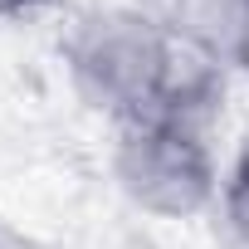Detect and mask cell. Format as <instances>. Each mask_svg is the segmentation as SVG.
<instances>
[{"label":"cell","instance_id":"3","mask_svg":"<svg viewBox=\"0 0 249 249\" xmlns=\"http://www.w3.org/2000/svg\"><path fill=\"white\" fill-rule=\"evenodd\" d=\"M176 35L210 59H234L249 25V0H176Z\"/></svg>","mask_w":249,"mask_h":249},{"label":"cell","instance_id":"1","mask_svg":"<svg viewBox=\"0 0 249 249\" xmlns=\"http://www.w3.org/2000/svg\"><path fill=\"white\" fill-rule=\"evenodd\" d=\"M64 59H69L73 88L98 112H112L122 122H142V117L191 122L176 98L171 39L132 10H98L78 20V30L64 44Z\"/></svg>","mask_w":249,"mask_h":249},{"label":"cell","instance_id":"7","mask_svg":"<svg viewBox=\"0 0 249 249\" xmlns=\"http://www.w3.org/2000/svg\"><path fill=\"white\" fill-rule=\"evenodd\" d=\"M0 249H20V244H15V239H10L5 230H0Z\"/></svg>","mask_w":249,"mask_h":249},{"label":"cell","instance_id":"4","mask_svg":"<svg viewBox=\"0 0 249 249\" xmlns=\"http://www.w3.org/2000/svg\"><path fill=\"white\" fill-rule=\"evenodd\" d=\"M225 215H230L234 234L249 244V147L234 161V176H230V191H225Z\"/></svg>","mask_w":249,"mask_h":249},{"label":"cell","instance_id":"6","mask_svg":"<svg viewBox=\"0 0 249 249\" xmlns=\"http://www.w3.org/2000/svg\"><path fill=\"white\" fill-rule=\"evenodd\" d=\"M244 69H249V25H244V35H239V54H234Z\"/></svg>","mask_w":249,"mask_h":249},{"label":"cell","instance_id":"2","mask_svg":"<svg viewBox=\"0 0 249 249\" xmlns=\"http://www.w3.org/2000/svg\"><path fill=\"white\" fill-rule=\"evenodd\" d=\"M117 181L142 210L191 215L215 191V166L200 132L181 117H142L127 122L117 147Z\"/></svg>","mask_w":249,"mask_h":249},{"label":"cell","instance_id":"5","mask_svg":"<svg viewBox=\"0 0 249 249\" xmlns=\"http://www.w3.org/2000/svg\"><path fill=\"white\" fill-rule=\"evenodd\" d=\"M49 0H0V15H20V10H39Z\"/></svg>","mask_w":249,"mask_h":249}]
</instances>
